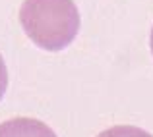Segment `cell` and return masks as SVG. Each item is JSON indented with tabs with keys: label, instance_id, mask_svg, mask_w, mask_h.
I'll return each mask as SVG.
<instances>
[{
	"label": "cell",
	"instance_id": "obj_5",
	"mask_svg": "<svg viewBox=\"0 0 153 137\" xmlns=\"http://www.w3.org/2000/svg\"><path fill=\"white\" fill-rule=\"evenodd\" d=\"M149 46H151V54H153V27H151V37H149Z\"/></svg>",
	"mask_w": 153,
	"mask_h": 137
},
{
	"label": "cell",
	"instance_id": "obj_3",
	"mask_svg": "<svg viewBox=\"0 0 153 137\" xmlns=\"http://www.w3.org/2000/svg\"><path fill=\"white\" fill-rule=\"evenodd\" d=\"M97 137H153V135L136 126H112L108 130L101 131Z\"/></svg>",
	"mask_w": 153,
	"mask_h": 137
},
{
	"label": "cell",
	"instance_id": "obj_4",
	"mask_svg": "<svg viewBox=\"0 0 153 137\" xmlns=\"http://www.w3.org/2000/svg\"><path fill=\"white\" fill-rule=\"evenodd\" d=\"M6 89H8V68H6L4 58L0 56V100H2Z\"/></svg>",
	"mask_w": 153,
	"mask_h": 137
},
{
	"label": "cell",
	"instance_id": "obj_2",
	"mask_svg": "<svg viewBox=\"0 0 153 137\" xmlns=\"http://www.w3.org/2000/svg\"><path fill=\"white\" fill-rule=\"evenodd\" d=\"M0 137H56V133L41 120L19 116L0 124Z\"/></svg>",
	"mask_w": 153,
	"mask_h": 137
},
{
	"label": "cell",
	"instance_id": "obj_1",
	"mask_svg": "<svg viewBox=\"0 0 153 137\" xmlns=\"http://www.w3.org/2000/svg\"><path fill=\"white\" fill-rule=\"evenodd\" d=\"M19 23L39 48L64 50L79 31V12L74 0H23Z\"/></svg>",
	"mask_w": 153,
	"mask_h": 137
}]
</instances>
